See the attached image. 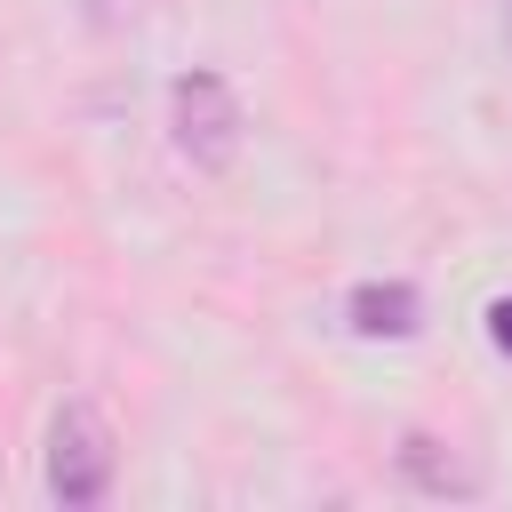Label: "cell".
<instances>
[{
  "instance_id": "obj_7",
  "label": "cell",
  "mask_w": 512,
  "mask_h": 512,
  "mask_svg": "<svg viewBox=\"0 0 512 512\" xmlns=\"http://www.w3.org/2000/svg\"><path fill=\"white\" fill-rule=\"evenodd\" d=\"M504 40H512V0H504Z\"/></svg>"
},
{
  "instance_id": "obj_5",
  "label": "cell",
  "mask_w": 512,
  "mask_h": 512,
  "mask_svg": "<svg viewBox=\"0 0 512 512\" xmlns=\"http://www.w3.org/2000/svg\"><path fill=\"white\" fill-rule=\"evenodd\" d=\"M136 16H144V0H88V24L96 32H128Z\"/></svg>"
},
{
  "instance_id": "obj_3",
  "label": "cell",
  "mask_w": 512,
  "mask_h": 512,
  "mask_svg": "<svg viewBox=\"0 0 512 512\" xmlns=\"http://www.w3.org/2000/svg\"><path fill=\"white\" fill-rule=\"evenodd\" d=\"M344 320H352V336H368V344H400V336H416L424 296H416L408 280H360V288L344 296Z\"/></svg>"
},
{
  "instance_id": "obj_1",
  "label": "cell",
  "mask_w": 512,
  "mask_h": 512,
  "mask_svg": "<svg viewBox=\"0 0 512 512\" xmlns=\"http://www.w3.org/2000/svg\"><path fill=\"white\" fill-rule=\"evenodd\" d=\"M240 136H248V112H240V96H232L224 72H184L168 88V144L200 176H224L240 160Z\"/></svg>"
},
{
  "instance_id": "obj_2",
  "label": "cell",
  "mask_w": 512,
  "mask_h": 512,
  "mask_svg": "<svg viewBox=\"0 0 512 512\" xmlns=\"http://www.w3.org/2000/svg\"><path fill=\"white\" fill-rule=\"evenodd\" d=\"M112 472H120V448H112V424L88 408V400H64L56 424H48V496L64 512H88L112 496Z\"/></svg>"
},
{
  "instance_id": "obj_4",
  "label": "cell",
  "mask_w": 512,
  "mask_h": 512,
  "mask_svg": "<svg viewBox=\"0 0 512 512\" xmlns=\"http://www.w3.org/2000/svg\"><path fill=\"white\" fill-rule=\"evenodd\" d=\"M400 472H408L424 496H472V488H480V472H472V464H456L432 432H408V440H400Z\"/></svg>"
},
{
  "instance_id": "obj_6",
  "label": "cell",
  "mask_w": 512,
  "mask_h": 512,
  "mask_svg": "<svg viewBox=\"0 0 512 512\" xmlns=\"http://www.w3.org/2000/svg\"><path fill=\"white\" fill-rule=\"evenodd\" d=\"M488 344L512 360V296H496V304H488Z\"/></svg>"
}]
</instances>
